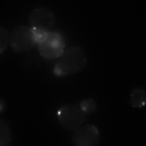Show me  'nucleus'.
<instances>
[{
  "instance_id": "obj_11",
  "label": "nucleus",
  "mask_w": 146,
  "mask_h": 146,
  "mask_svg": "<svg viewBox=\"0 0 146 146\" xmlns=\"http://www.w3.org/2000/svg\"><path fill=\"white\" fill-rule=\"evenodd\" d=\"M3 107H5V104H3V101H0V112L3 110Z\"/></svg>"
},
{
  "instance_id": "obj_7",
  "label": "nucleus",
  "mask_w": 146,
  "mask_h": 146,
  "mask_svg": "<svg viewBox=\"0 0 146 146\" xmlns=\"http://www.w3.org/2000/svg\"><path fill=\"white\" fill-rule=\"evenodd\" d=\"M130 106L131 107H145L146 106V91L136 88L130 94Z\"/></svg>"
},
{
  "instance_id": "obj_10",
  "label": "nucleus",
  "mask_w": 146,
  "mask_h": 146,
  "mask_svg": "<svg viewBox=\"0 0 146 146\" xmlns=\"http://www.w3.org/2000/svg\"><path fill=\"white\" fill-rule=\"evenodd\" d=\"M78 106L81 107V110H83L84 114H91V112H94V110L98 109V104H96L94 99H83Z\"/></svg>"
},
{
  "instance_id": "obj_9",
  "label": "nucleus",
  "mask_w": 146,
  "mask_h": 146,
  "mask_svg": "<svg viewBox=\"0 0 146 146\" xmlns=\"http://www.w3.org/2000/svg\"><path fill=\"white\" fill-rule=\"evenodd\" d=\"M10 44V33L3 26H0V54L5 52V49Z\"/></svg>"
},
{
  "instance_id": "obj_2",
  "label": "nucleus",
  "mask_w": 146,
  "mask_h": 146,
  "mask_svg": "<svg viewBox=\"0 0 146 146\" xmlns=\"http://www.w3.org/2000/svg\"><path fill=\"white\" fill-rule=\"evenodd\" d=\"M37 52L39 55L47 60L57 58L58 55H62V52L65 50V39L60 33L57 31H49V33H42L37 37Z\"/></svg>"
},
{
  "instance_id": "obj_4",
  "label": "nucleus",
  "mask_w": 146,
  "mask_h": 146,
  "mask_svg": "<svg viewBox=\"0 0 146 146\" xmlns=\"http://www.w3.org/2000/svg\"><path fill=\"white\" fill-rule=\"evenodd\" d=\"M57 119L60 122V125L65 130H75L80 125H83L86 120V114H84L80 106L75 104H65L62 106L57 112Z\"/></svg>"
},
{
  "instance_id": "obj_8",
  "label": "nucleus",
  "mask_w": 146,
  "mask_h": 146,
  "mask_svg": "<svg viewBox=\"0 0 146 146\" xmlns=\"http://www.w3.org/2000/svg\"><path fill=\"white\" fill-rule=\"evenodd\" d=\"M11 141V131L10 127L5 120H0V146H7L10 145Z\"/></svg>"
},
{
  "instance_id": "obj_3",
  "label": "nucleus",
  "mask_w": 146,
  "mask_h": 146,
  "mask_svg": "<svg viewBox=\"0 0 146 146\" xmlns=\"http://www.w3.org/2000/svg\"><path fill=\"white\" fill-rule=\"evenodd\" d=\"M37 37H39V34L36 33V29H33L31 26L20 25L10 33V46L13 52L16 54L28 52L36 46Z\"/></svg>"
},
{
  "instance_id": "obj_5",
  "label": "nucleus",
  "mask_w": 146,
  "mask_h": 146,
  "mask_svg": "<svg viewBox=\"0 0 146 146\" xmlns=\"http://www.w3.org/2000/svg\"><path fill=\"white\" fill-rule=\"evenodd\" d=\"M54 25H55V18L49 8H36L29 15V26L36 29L37 34L52 31Z\"/></svg>"
},
{
  "instance_id": "obj_1",
  "label": "nucleus",
  "mask_w": 146,
  "mask_h": 146,
  "mask_svg": "<svg viewBox=\"0 0 146 146\" xmlns=\"http://www.w3.org/2000/svg\"><path fill=\"white\" fill-rule=\"evenodd\" d=\"M86 67V55L80 47H68L57 57V63L54 67L55 76H68L81 72Z\"/></svg>"
},
{
  "instance_id": "obj_6",
  "label": "nucleus",
  "mask_w": 146,
  "mask_h": 146,
  "mask_svg": "<svg viewBox=\"0 0 146 146\" xmlns=\"http://www.w3.org/2000/svg\"><path fill=\"white\" fill-rule=\"evenodd\" d=\"M99 141V130L94 125H80L75 128L73 145L75 146H94Z\"/></svg>"
}]
</instances>
